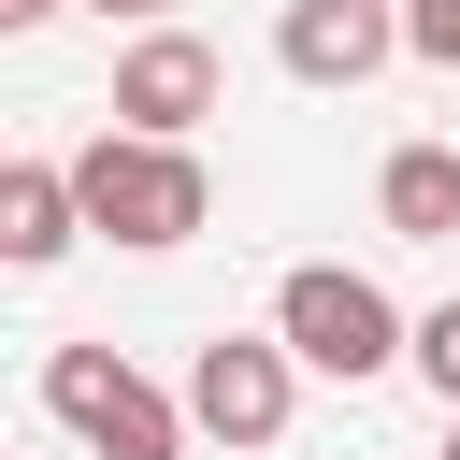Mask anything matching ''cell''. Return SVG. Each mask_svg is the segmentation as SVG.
Instances as JSON below:
<instances>
[{"label": "cell", "instance_id": "cell-1", "mask_svg": "<svg viewBox=\"0 0 460 460\" xmlns=\"http://www.w3.org/2000/svg\"><path fill=\"white\" fill-rule=\"evenodd\" d=\"M72 187H86V230H115V244H144V259L216 216V172H201L187 144H158V129H101V144L72 158Z\"/></svg>", "mask_w": 460, "mask_h": 460}, {"label": "cell", "instance_id": "cell-2", "mask_svg": "<svg viewBox=\"0 0 460 460\" xmlns=\"http://www.w3.org/2000/svg\"><path fill=\"white\" fill-rule=\"evenodd\" d=\"M273 331H288V359L302 374H388V359H417V316L374 288V273H345V259H302L288 288H273Z\"/></svg>", "mask_w": 460, "mask_h": 460}, {"label": "cell", "instance_id": "cell-3", "mask_svg": "<svg viewBox=\"0 0 460 460\" xmlns=\"http://www.w3.org/2000/svg\"><path fill=\"white\" fill-rule=\"evenodd\" d=\"M43 417L72 431V446H101V460H187V402L158 388V374H129L115 345H58L43 359Z\"/></svg>", "mask_w": 460, "mask_h": 460}, {"label": "cell", "instance_id": "cell-4", "mask_svg": "<svg viewBox=\"0 0 460 460\" xmlns=\"http://www.w3.org/2000/svg\"><path fill=\"white\" fill-rule=\"evenodd\" d=\"M288 331H216L201 359H187V417L216 431V446H273L288 431Z\"/></svg>", "mask_w": 460, "mask_h": 460}, {"label": "cell", "instance_id": "cell-5", "mask_svg": "<svg viewBox=\"0 0 460 460\" xmlns=\"http://www.w3.org/2000/svg\"><path fill=\"white\" fill-rule=\"evenodd\" d=\"M273 58H288L302 86H374V72L402 58V0H288V14H273Z\"/></svg>", "mask_w": 460, "mask_h": 460}, {"label": "cell", "instance_id": "cell-6", "mask_svg": "<svg viewBox=\"0 0 460 460\" xmlns=\"http://www.w3.org/2000/svg\"><path fill=\"white\" fill-rule=\"evenodd\" d=\"M201 115H216V43H201V29H144V43L115 58V129L187 144Z\"/></svg>", "mask_w": 460, "mask_h": 460}, {"label": "cell", "instance_id": "cell-7", "mask_svg": "<svg viewBox=\"0 0 460 460\" xmlns=\"http://www.w3.org/2000/svg\"><path fill=\"white\" fill-rule=\"evenodd\" d=\"M72 230H86V187H72V158H14V172H0V259H14V273H43Z\"/></svg>", "mask_w": 460, "mask_h": 460}, {"label": "cell", "instance_id": "cell-8", "mask_svg": "<svg viewBox=\"0 0 460 460\" xmlns=\"http://www.w3.org/2000/svg\"><path fill=\"white\" fill-rule=\"evenodd\" d=\"M374 216H388L402 244H446V230H460V158H446V144H402V158L374 172Z\"/></svg>", "mask_w": 460, "mask_h": 460}, {"label": "cell", "instance_id": "cell-9", "mask_svg": "<svg viewBox=\"0 0 460 460\" xmlns=\"http://www.w3.org/2000/svg\"><path fill=\"white\" fill-rule=\"evenodd\" d=\"M402 58H431V72H460V0H402Z\"/></svg>", "mask_w": 460, "mask_h": 460}, {"label": "cell", "instance_id": "cell-10", "mask_svg": "<svg viewBox=\"0 0 460 460\" xmlns=\"http://www.w3.org/2000/svg\"><path fill=\"white\" fill-rule=\"evenodd\" d=\"M417 374L460 402V302H431V316H417Z\"/></svg>", "mask_w": 460, "mask_h": 460}, {"label": "cell", "instance_id": "cell-11", "mask_svg": "<svg viewBox=\"0 0 460 460\" xmlns=\"http://www.w3.org/2000/svg\"><path fill=\"white\" fill-rule=\"evenodd\" d=\"M43 14H58V0H0V29H43Z\"/></svg>", "mask_w": 460, "mask_h": 460}, {"label": "cell", "instance_id": "cell-12", "mask_svg": "<svg viewBox=\"0 0 460 460\" xmlns=\"http://www.w3.org/2000/svg\"><path fill=\"white\" fill-rule=\"evenodd\" d=\"M101 14H144V29H172V0H101Z\"/></svg>", "mask_w": 460, "mask_h": 460}, {"label": "cell", "instance_id": "cell-13", "mask_svg": "<svg viewBox=\"0 0 460 460\" xmlns=\"http://www.w3.org/2000/svg\"><path fill=\"white\" fill-rule=\"evenodd\" d=\"M446 460H460V417H446Z\"/></svg>", "mask_w": 460, "mask_h": 460}]
</instances>
